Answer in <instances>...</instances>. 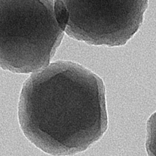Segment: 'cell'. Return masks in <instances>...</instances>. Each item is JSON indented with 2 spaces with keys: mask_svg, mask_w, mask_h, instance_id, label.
Wrapping results in <instances>:
<instances>
[{
  "mask_svg": "<svg viewBox=\"0 0 156 156\" xmlns=\"http://www.w3.org/2000/svg\"><path fill=\"white\" fill-rule=\"evenodd\" d=\"M18 116L25 136L45 153L83 152L108 127L104 82L79 64L53 63L24 82Z\"/></svg>",
  "mask_w": 156,
  "mask_h": 156,
  "instance_id": "1",
  "label": "cell"
},
{
  "mask_svg": "<svg viewBox=\"0 0 156 156\" xmlns=\"http://www.w3.org/2000/svg\"><path fill=\"white\" fill-rule=\"evenodd\" d=\"M54 2L0 0V67L29 74L49 66L64 34Z\"/></svg>",
  "mask_w": 156,
  "mask_h": 156,
  "instance_id": "2",
  "label": "cell"
},
{
  "mask_svg": "<svg viewBox=\"0 0 156 156\" xmlns=\"http://www.w3.org/2000/svg\"><path fill=\"white\" fill-rule=\"evenodd\" d=\"M148 1H60L59 20L71 38L88 44L122 46L143 23Z\"/></svg>",
  "mask_w": 156,
  "mask_h": 156,
  "instance_id": "3",
  "label": "cell"
},
{
  "mask_svg": "<svg viewBox=\"0 0 156 156\" xmlns=\"http://www.w3.org/2000/svg\"><path fill=\"white\" fill-rule=\"evenodd\" d=\"M146 149L148 156H156V111L147 121Z\"/></svg>",
  "mask_w": 156,
  "mask_h": 156,
  "instance_id": "4",
  "label": "cell"
}]
</instances>
